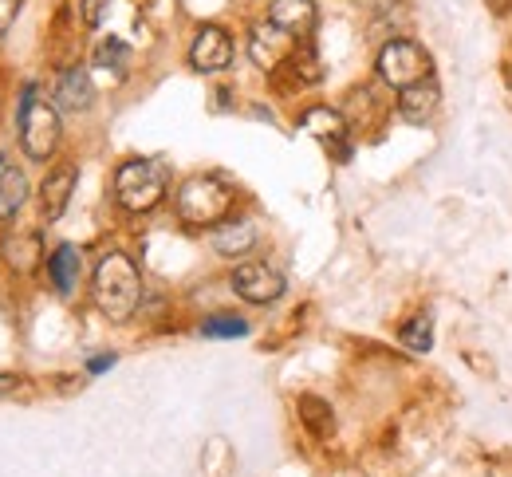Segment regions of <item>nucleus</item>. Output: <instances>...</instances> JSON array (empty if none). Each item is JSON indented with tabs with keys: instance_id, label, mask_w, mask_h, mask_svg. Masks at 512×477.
Returning <instances> with one entry per match:
<instances>
[{
	"instance_id": "obj_1",
	"label": "nucleus",
	"mask_w": 512,
	"mask_h": 477,
	"mask_svg": "<svg viewBox=\"0 0 512 477\" xmlns=\"http://www.w3.org/2000/svg\"><path fill=\"white\" fill-rule=\"evenodd\" d=\"M91 296H95V308L107 316V320H130L142 304V273L138 265L130 261L127 253H107L99 257L95 276H91Z\"/></svg>"
},
{
	"instance_id": "obj_2",
	"label": "nucleus",
	"mask_w": 512,
	"mask_h": 477,
	"mask_svg": "<svg viewBox=\"0 0 512 477\" xmlns=\"http://www.w3.org/2000/svg\"><path fill=\"white\" fill-rule=\"evenodd\" d=\"M233 190L221 182V178H213V174H193L186 178L182 186H178V194H174V209H178V217L193 225V229H217L221 221H229V213H233Z\"/></svg>"
},
{
	"instance_id": "obj_3",
	"label": "nucleus",
	"mask_w": 512,
	"mask_h": 477,
	"mask_svg": "<svg viewBox=\"0 0 512 477\" xmlns=\"http://www.w3.org/2000/svg\"><path fill=\"white\" fill-rule=\"evenodd\" d=\"M166 186H170V170L154 158H130L115 170V202L127 213H150L166 198Z\"/></svg>"
},
{
	"instance_id": "obj_4",
	"label": "nucleus",
	"mask_w": 512,
	"mask_h": 477,
	"mask_svg": "<svg viewBox=\"0 0 512 477\" xmlns=\"http://www.w3.org/2000/svg\"><path fill=\"white\" fill-rule=\"evenodd\" d=\"M20 146L32 162H48L60 146V111L56 103L36 99V83H28L20 99Z\"/></svg>"
},
{
	"instance_id": "obj_5",
	"label": "nucleus",
	"mask_w": 512,
	"mask_h": 477,
	"mask_svg": "<svg viewBox=\"0 0 512 477\" xmlns=\"http://www.w3.org/2000/svg\"><path fill=\"white\" fill-rule=\"evenodd\" d=\"M375 68H379V79L386 87L406 91V87L430 79V52L422 44H414V40H390V44H383Z\"/></svg>"
},
{
	"instance_id": "obj_6",
	"label": "nucleus",
	"mask_w": 512,
	"mask_h": 477,
	"mask_svg": "<svg viewBox=\"0 0 512 477\" xmlns=\"http://www.w3.org/2000/svg\"><path fill=\"white\" fill-rule=\"evenodd\" d=\"M284 288H288L284 273L272 269L268 261H241L233 269V292L241 300H249V304H272V300L284 296Z\"/></svg>"
},
{
	"instance_id": "obj_7",
	"label": "nucleus",
	"mask_w": 512,
	"mask_h": 477,
	"mask_svg": "<svg viewBox=\"0 0 512 477\" xmlns=\"http://www.w3.org/2000/svg\"><path fill=\"white\" fill-rule=\"evenodd\" d=\"M233 36L221 24H201L190 44V68L201 75H217L233 64Z\"/></svg>"
},
{
	"instance_id": "obj_8",
	"label": "nucleus",
	"mask_w": 512,
	"mask_h": 477,
	"mask_svg": "<svg viewBox=\"0 0 512 477\" xmlns=\"http://www.w3.org/2000/svg\"><path fill=\"white\" fill-rule=\"evenodd\" d=\"M296 52V36H288L284 28H276L272 20L256 24L249 32V56L260 71H280Z\"/></svg>"
},
{
	"instance_id": "obj_9",
	"label": "nucleus",
	"mask_w": 512,
	"mask_h": 477,
	"mask_svg": "<svg viewBox=\"0 0 512 477\" xmlns=\"http://www.w3.org/2000/svg\"><path fill=\"white\" fill-rule=\"evenodd\" d=\"M300 127H304L308 135H316L320 142H327L335 158H343V162L351 158V146H347L351 123H347L343 111H335V107H308V111L300 115Z\"/></svg>"
},
{
	"instance_id": "obj_10",
	"label": "nucleus",
	"mask_w": 512,
	"mask_h": 477,
	"mask_svg": "<svg viewBox=\"0 0 512 477\" xmlns=\"http://www.w3.org/2000/svg\"><path fill=\"white\" fill-rule=\"evenodd\" d=\"M0 253H4V265L12 273L28 276L36 273V265L44 261V237L36 229H12L4 237V245H0Z\"/></svg>"
},
{
	"instance_id": "obj_11",
	"label": "nucleus",
	"mask_w": 512,
	"mask_h": 477,
	"mask_svg": "<svg viewBox=\"0 0 512 477\" xmlns=\"http://www.w3.org/2000/svg\"><path fill=\"white\" fill-rule=\"evenodd\" d=\"M91 103H95V83H91L87 68L71 64V68L60 71V79H56V111L83 115Z\"/></svg>"
},
{
	"instance_id": "obj_12",
	"label": "nucleus",
	"mask_w": 512,
	"mask_h": 477,
	"mask_svg": "<svg viewBox=\"0 0 512 477\" xmlns=\"http://www.w3.org/2000/svg\"><path fill=\"white\" fill-rule=\"evenodd\" d=\"M75 182H79V170L71 162L56 166L44 178V186H40V213H44V221H60L64 217L67 205H71V194H75Z\"/></svg>"
},
{
	"instance_id": "obj_13",
	"label": "nucleus",
	"mask_w": 512,
	"mask_h": 477,
	"mask_svg": "<svg viewBox=\"0 0 512 477\" xmlns=\"http://www.w3.org/2000/svg\"><path fill=\"white\" fill-rule=\"evenodd\" d=\"M438 103H442V87L434 83V75L414 83V87H406V91H398V115L406 123H414V127L430 123L438 115Z\"/></svg>"
},
{
	"instance_id": "obj_14",
	"label": "nucleus",
	"mask_w": 512,
	"mask_h": 477,
	"mask_svg": "<svg viewBox=\"0 0 512 477\" xmlns=\"http://www.w3.org/2000/svg\"><path fill=\"white\" fill-rule=\"evenodd\" d=\"M268 20H272L276 28H284L288 36L304 40V36L316 32L320 12H316V0H272V4H268Z\"/></svg>"
},
{
	"instance_id": "obj_15",
	"label": "nucleus",
	"mask_w": 512,
	"mask_h": 477,
	"mask_svg": "<svg viewBox=\"0 0 512 477\" xmlns=\"http://www.w3.org/2000/svg\"><path fill=\"white\" fill-rule=\"evenodd\" d=\"M209 245L217 257L233 261V257H245L256 245V225L253 221H221L213 233H209Z\"/></svg>"
},
{
	"instance_id": "obj_16",
	"label": "nucleus",
	"mask_w": 512,
	"mask_h": 477,
	"mask_svg": "<svg viewBox=\"0 0 512 477\" xmlns=\"http://www.w3.org/2000/svg\"><path fill=\"white\" fill-rule=\"evenodd\" d=\"M48 276H52V284H56L60 296H71L75 284H79V249L75 245H60L48 257Z\"/></svg>"
},
{
	"instance_id": "obj_17",
	"label": "nucleus",
	"mask_w": 512,
	"mask_h": 477,
	"mask_svg": "<svg viewBox=\"0 0 512 477\" xmlns=\"http://www.w3.org/2000/svg\"><path fill=\"white\" fill-rule=\"evenodd\" d=\"M24 198H28V178H24V170L4 166V174H0V221H12V217L20 213Z\"/></svg>"
},
{
	"instance_id": "obj_18",
	"label": "nucleus",
	"mask_w": 512,
	"mask_h": 477,
	"mask_svg": "<svg viewBox=\"0 0 512 477\" xmlns=\"http://www.w3.org/2000/svg\"><path fill=\"white\" fill-rule=\"evenodd\" d=\"M300 422H304L316 438H331V434H335V414H331V407L323 403L320 395H304V399H300Z\"/></svg>"
},
{
	"instance_id": "obj_19",
	"label": "nucleus",
	"mask_w": 512,
	"mask_h": 477,
	"mask_svg": "<svg viewBox=\"0 0 512 477\" xmlns=\"http://www.w3.org/2000/svg\"><path fill=\"white\" fill-rule=\"evenodd\" d=\"M130 64V44L123 36H103L99 48H95V68L115 71V75H127Z\"/></svg>"
},
{
	"instance_id": "obj_20",
	"label": "nucleus",
	"mask_w": 512,
	"mask_h": 477,
	"mask_svg": "<svg viewBox=\"0 0 512 477\" xmlns=\"http://www.w3.org/2000/svg\"><path fill=\"white\" fill-rule=\"evenodd\" d=\"M398 340L406 351H414V355H426L430 347H434V320L422 312V316H414L410 324H402V332H398Z\"/></svg>"
},
{
	"instance_id": "obj_21",
	"label": "nucleus",
	"mask_w": 512,
	"mask_h": 477,
	"mask_svg": "<svg viewBox=\"0 0 512 477\" xmlns=\"http://www.w3.org/2000/svg\"><path fill=\"white\" fill-rule=\"evenodd\" d=\"M284 68L292 71V79H296V83H320V79H323L320 52H316L312 44H300V48L292 52V60H288Z\"/></svg>"
},
{
	"instance_id": "obj_22",
	"label": "nucleus",
	"mask_w": 512,
	"mask_h": 477,
	"mask_svg": "<svg viewBox=\"0 0 512 477\" xmlns=\"http://www.w3.org/2000/svg\"><path fill=\"white\" fill-rule=\"evenodd\" d=\"M201 336H209V340H241V336H249V324L241 316L221 312V316L201 320Z\"/></svg>"
},
{
	"instance_id": "obj_23",
	"label": "nucleus",
	"mask_w": 512,
	"mask_h": 477,
	"mask_svg": "<svg viewBox=\"0 0 512 477\" xmlns=\"http://www.w3.org/2000/svg\"><path fill=\"white\" fill-rule=\"evenodd\" d=\"M111 4H115V0H83V20H87V24H99Z\"/></svg>"
},
{
	"instance_id": "obj_24",
	"label": "nucleus",
	"mask_w": 512,
	"mask_h": 477,
	"mask_svg": "<svg viewBox=\"0 0 512 477\" xmlns=\"http://www.w3.org/2000/svg\"><path fill=\"white\" fill-rule=\"evenodd\" d=\"M351 4L363 8V12H371V16H386V12L398 8V0H351Z\"/></svg>"
},
{
	"instance_id": "obj_25",
	"label": "nucleus",
	"mask_w": 512,
	"mask_h": 477,
	"mask_svg": "<svg viewBox=\"0 0 512 477\" xmlns=\"http://www.w3.org/2000/svg\"><path fill=\"white\" fill-rule=\"evenodd\" d=\"M107 367H115V355H95V359H87V371H91V375H103Z\"/></svg>"
},
{
	"instance_id": "obj_26",
	"label": "nucleus",
	"mask_w": 512,
	"mask_h": 477,
	"mask_svg": "<svg viewBox=\"0 0 512 477\" xmlns=\"http://www.w3.org/2000/svg\"><path fill=\"white\" fill-rule=\"evenodd\" d=\"M12 16H16V0H0V36L8 32V24H12Z\"/></svg>"
},
{
	"instance_id": "obj_27",
	"label": "nucleus",
	"mask_w": 512,
	"mask_h": 477,
	"mask_svg": "<svg viewBox=\"0 0 512 477\" xmlns=\"http://www.w3.org/2000/svg\"><path fill=\"white\" fill-rule=\"evenodd\" d=\"M16 387H20V379H16V375H0V395H12Z\"/></svg>"
},
{
	"instance_id": "obj_28",
	"label": "nucleus",
	"mask_w": 512,
	"mask_h": 477,
	"mask_svg": "<svg viewBox=\"0 0 512 477\" xmlns=\"http://www.w3.org/2000/svg\"><path fill=\"white\" fill-rule=\"evenodd\" d=\"M489 8H493V12H497V16H509L512 0H489Z\"/></svg>"
},
{
	"instance_id": "obj_29",
	"label": "nucleus",
	"mask_w": 512,
	"mask_h": 477,
	"mask_svg": "<svg viewBox=\"0 0 512 477\" xmlns=\"http://www.w3.org/2000/svg\"><path fill=\"white\" fill-rule=\"evenodd\" d=\"M4 162H8V158H4V154H0V174H4Z\"/></svg>"
},
{
	"instance_id": "obj_30",
	"label": "nucleus",
	"mask_w": 512,
	"mask_h": 477,
	"mask_svg": "<svg viewBox=\"0 0 512 477\" xmlns=\"http://www.w3.org/2000/svg\"><path fill=\"white\" fill-rule=\"evenodd\" d=\"M509 79H512V71H509Z\"/></svg>"
}]
</instances>
